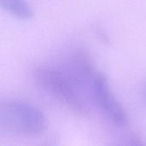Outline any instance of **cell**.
<instances>
[{"label":"cell","instance_id":"obj_1","mask_svg":"<svg viewBox=\"0 0 146 146\" xmlns=\"http://www.w3.org/2000/svg\"><path fill=\"white\" fill-rule=\"evenodd\" d=\"M0 127L11 134L31 137L42 133L46 129L47 121L37 107L22 101L9 100L1 104Z\"/></svg>","mask_w":146,"mask_h":146},{"label":"cell","instance_id":"obj_2","mask_svg":"<svg viewBox=\"0 0 146 146\" xmlns=\"http://www.w3.org/2000/svg\"><path fill=\"white\" fill-rule=\"evenodd\" d=\"M36 81L52 97L73 112L86 115L87 106L78 92V88L60 69L47 67H38L33 70Z\"/></svg>","mask_w":146,"mask_h":146},{"label":"cell","instance_id":"obj_3","mask_svg":"<svg viewBox=\"0 0 146 146\" xmlns=\"http://www.w3.org/2000/svg\"><path fill=\"white\" fill-rule=\"evenodd\" d=\"M91 90L95 103L114 124L118 127H126L128 124L127 114L111 92L108 80L104 74L97 73L91 85Z\"/></svg>","mask_w":146,"mask_h":146},{"label":"cell","instance_id":"obj_4","mask_svg":"<svg viewBox=\"0 0 146 146\" xmlns=\"http://www.w3.org/2000/svg\"><path fill=\"white\" fill-rule=\"evenodd\" d=\"M62 71L78 89L89 84L92 85L97 74L94 72L92 57L84 49L78 50L71 56L66 64L65 69Z\"/></svg>","mask_w":146,"mask_h":146},{"label":"cell","instance_id":"obj_5","mask_svg":"<svg viewBox=\"0 0 146 146\" xmlns=\"http://www.w3.org/2000/svg\"><path fill=\"white\" fill-rule=\"evenodd\" d=\"M3 9L19 19L27 20L33 17V12L26 0H0Z\"/></svg>","mask_w":146,"mask_h":146},{"label":"cell","instance_id":"obj_6","mask_svg":"<svg viewBox=\"0 0 146 146\" xmlns=\"http://www.w3.org/2000/svg\"><path fill=\"white\" fill-rule=\"evenodd\" d=\"M145 98H146V86H145Z\"/></svg>","mask_w":146,"mask_h":146}]
</instances>
